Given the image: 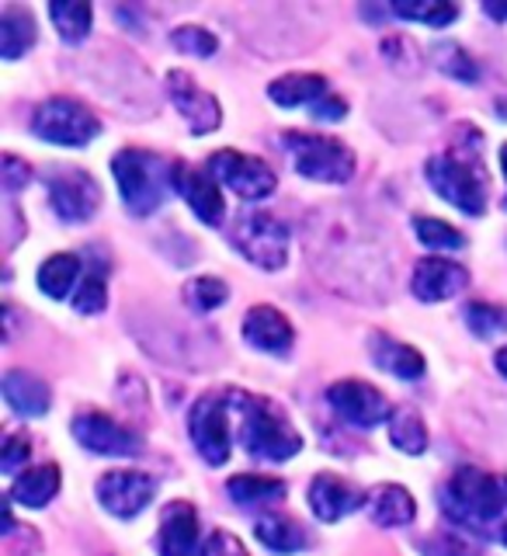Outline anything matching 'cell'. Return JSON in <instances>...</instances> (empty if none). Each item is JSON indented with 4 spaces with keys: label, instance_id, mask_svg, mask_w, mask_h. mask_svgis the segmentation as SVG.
I'll return each mask as SVG.
<instances>
[{
    "label": "cell",
    "instance_id": "obj_20",
    "mask_svg": "<svg viewBox=\"0 0 507 556\" xmlns=\"http://www.w3.org/2000/svg\"><path fill=\"white\" fill-rule=\"evenodd\" d=\"M0 393H4L8 407L22 417H42L52 404V393L46 382L25 369H11L4 382H0Z\"/></svg>",
    "mask_w": 507,
    "mask_h": 556
},
{
    "label": "cell",
    "instance_id": "obj_14",
    "mask_svg": "<svg viewBox=\"0 0 507 556\" xmlns=\"http://www.w3.org/2000/svg\"><path fill=\"white\" fill-rule=\"evenodd\" d=\"M167 94H170L174 109L181 112V118L188 122V129L195 136L219 129V122H223L219 101L208 94L205 87H199L195 80H191L188 74H181V70H170V74H167Z\"/></svg>",
    "mask_w": 507,
    "mask_h": 556
},
{
    "label": "cell",
    "instance_id": "obj_5",
    "mask_svg": "<svg viewBox=\"0 0 507 556\" xmlns=\"http://www.w3.org/2000/svg\"><path fill=\"white\" fill-rule=\"evenodd\" d=\"M286 150L292 153L295 170L309 181L344 185L355 174V153L334 136L313 132H286Z\"/></svg>",
    "mask_w": 507,
    "mask_h": 556
},
{
    "label": "cell",
    "instance_id": "obj_1",
    "mask_svg": "<svg viewBox=\"0 0 507 556\" xmlns=\"http://www.w3.org/2000/svg\"><path fill=\"white\" fill-rule=\"evenodd\" d=\"M442 511L459 532L497 539L500 518L507 515V477H491L483 469L459 466L442 491Z\"/></svg>",
    "mask_w": 507,
    "mask_h": 556
},
{
    "label": "cell",
    "instance_id": "obj_2",
    "mask_svg": "<svg viewBox=\"0 0 507 556\" xmlns=\"http://www.w3.org/2000/svg\"><path fill=\"white\" fill-rule=\"evenodd\" d=\"M112 174L118 195L132 216H153L167 202L170 191H178V164L139 147L118 150L112 161Z\"/></svg>",
    "mask_w": 507,
    "mask_h": 556
},
{
    "label": "cell",
    "instance_id": "obj_26",
    "mask_svg": "<svg viewBox=\"0 0 507 556\" xmlns=\"http://www.w3.org/2000/svg\"><path fill=\"white\" fill-rule=\"evenodd\" d=\"M233 504L240 508H261V504H275L286 497V483L275 477H257V473H240L226 483Z\"/></svg>",
    "mask_w": 507,
    "mask_h": 556
},
{
    "label": "cell",
    "instance_id": "obj_11",
    "mask_svg": "<svg viewBox=\"0 0 507 556\" xmlns=\"http://www.w3.org/2000/svg\"><path fill=\"white\" fill-rule=\"evenodd\" d=\"M49 202L63 223H87L101 205V188L87 170L49 174Z\"/></svg>",
    "mask_w": 507,
    "mask_h": 556
},
{
    "label": "cell",
    "instance_id": "obj_27",
    "mask_svg": "<svg viewBox=\"0 0 507 556\" xmlns=\"http://www.w3.org/2000/svg\"><path fill=\"white\" fill-rule=\"evenodd\" d=\"M31 42H35L31 14L22 8H4V14H0V56L4 60L25 56Z\"/></svg>",
    "mask_w": 507,
    "mask_h": 556
},
{
    "label": "cell",
    "instance_id": "obj_43",
    "mask_svg": "<svg viewBox=\"0 0 507 556\" xmlns=\"http://www.w3.org/2000/svg\"><path fill=\"white\" fill-rule=\"evenodd\" d=\"M483 11L494 17V22H504L507 17V4H483Z\"/></svg>",
    "mask_w": 507,
    "mask_h": 556
},
{
    "label": "cell",
    "instance_id": "obj_10",
    "mask_svg": "<svg viewBox=\"0 0 507 556\" xmlns=\"http://www.w3.org/2000/svg\"><path fill=\"white\" fill-rule=\"evenodd\" d=\"M327 404L334 407L341 421L355 428H376L382 421H390V404L372 382L362 379H341L327 390Z\"/></svg>",
    "mask_w": 507,
    "mask_h": 556
},
{
    "label": "cell",
    "instance_id": "obj_24",
    "mask_svg": "<svg viewBox=\"0 0 507 556\" xmlns=\"http://www.w3.org/2000/svg\"><path fill=\"white\" fill-rule=\"evenodd\" d=\"M60 483H63L60 466H35L14 480L11 497L17 504H25V508H46V504L60 494Z\"/></svg>",
    "mask_w": 507,
    "mask_h": 556
},
{
    "label": "cell",
    "instance_id": "obj_6",
    "mask_svg": "<svg viewBox=\"0 0 507 556\" xmlns=\"http://www.w3.org/2000/svg\"><path fill=\"white\" fill-rule=\"evenodd\" d=\"M237 251L251 261V265L265 268V271H278L286 268L289 261V226L282 219H275L271 213H240L233 230H230Z\"/></svg>",
    "mask_w": 507,
    "mask_h": 556
},
{
    "label": "cell",
    "instance_id": "obj_37",
    "mask_svg": "<svg viewBox=\"0 0 507 556\" xmlns=\"http://www.w3.org/2000/svg\"><path fill=\"white\" fill-rule=\"evenodd\" d=\"M421 553L424 556H477V546L469 543V539L456 529H442L428 535L421 543Z\"/></svg>",
    "mask_w": 507,
    "mask_h": 556
},
{
    "label": "cell",
    "instance_id": "obj_40",
    "mask_svg": "<svg viewBox=\"0 0 507 556\" xmlns=\"http://www.w3.org/2000/svg\"><path fill=\"white\" fill-rule=\"evenodd\" d=\"M31 456V445L28 439H8L4 442V452H0V469L4 473H14V469H22Z\"/></svg>",
    "mask_w": 507,
    "mask_h": 556
},
{
    "label": "cell",
    "instance_id": "obj_19",
    "mask_svg": "<svg viewBox=\"0 0 507 556\" xmlns=\"http://www.w3.org/2000/svg\"><path fill=\"white\" fill-rule=\"evenodd\" d=\"M362 504H365V497H362L358 486H352L341 477L320 473V477H313V483H309V508L320 521H341L344 515L358 511Z\"/></svg>",
    "mask_w": 507,
    "mask_h": 556
},
{
    "label": "cell",
    "instance_id": "obj_22",
    "mask_svg": "<svg viewBox=\"0 0 507 556\" xmlns=\"http://www.w3.org/2000/svg\"><path fill=\"white\" fill-rule=\"evenodd\" d=\"M268 98L278 109H313L320 98H327V80L320 74H286L268 84Z\"/></svg>",
    "mask_w": 507,
    "mask_h": 556
},
{
    "label": "cell",
    "instance_id": "obj_8",
    "mask_svg": "<svg viewBox=\"0 0 507 556\" xmlns=\"http://www.w3.org/2000/svg\"><path fill=\"white\" fill-rule=\"evenodd\" d=\"M208 174L226 185L230 191H237L240 199H268L278 188V174L261 161V156H248L240 150H216L208 156Z\"/></svg>",
    "mask_w": 507,
    "mask_h": 556
},
{
    "label": "cell",
    "instance_id": "obj_25",
    "mask_svg": "<svg viewBox=\"0 0 507 556\" xmlns=\"http://www.w3.org/2000/svg\"><path fill=\"white\" fill-rule=\"evenodd\" d=\"M254 535H257L268 549L282 553V556L300 553V549H306V543H309V535L303 532V526H295V521L286 518V515H261V518H257V526H254Z\"/></svg>",
    "mask_w": 507,
    "mask_h": 556
},
{
    "label": "cell",
    "instance_id": "obj_18",
    "mask_svg": "<svg viewBox=\"0 0 507 556\" xmlns=\"http://www.w3.org/2000/svg\"><path fill=\"white\" fill-rule=\"evenodd\" d=\"M243 341L257 348V352L286 355L295 341V330L286 313H278L275 306H254L248 317H243Z\"/></svg>",
    "mask_w": 507,
    "mask_h": 556
},
{
    "label": "cell",
    "instance_id": "obj_30",
    "mask_svg": "<svg viewBox=\"0 0 507 556\" xmlns=\"http://www.w3.org/2000/svg\"><path fill=\"white\" fill-rule=\"evenodd\" d=\"M390 442L407 456H417V452L428 448V428L410 407H400L390 414Z\"/></svg>",
    "mask_w": 507,
    "mask_h": 556
},
{
    "label": "cell",
    "instance_id": "obj_23",
    "mask_svg": "<svg viewBox=\"0 0 507 556\" xmlns=\"http://www.w3.org/2000/svg\"><path fill=\"white\" fill-rule=\"evenodd\" d=\"M372 358L379 369H386L400 379H421L424 376V355L417 348L404 344V341H393L386 334H376L372 338Z\"/></svg>",
    "mask_w": 507,
    "mask_h": 556
},
{
    "label": "cell",
    "instance_id": "obj_36",
    "mask_svg": "<svg viewBox=\"0 0 507 556\" xmlns=\"http://www.w3.org/2000/svg\"><path fill=\"white\" fill-rule=\"evenodd\" d=\"M466 324L477 338H494L497 330H507V309L494 303H469Z\"/></svg>",
    "mask_w": 507,
    "mask_h": 556
},
{
    "label": "cell",
    "instance_id": "obj_44",
    "mask_svg": "<svg viewBox=\"0 0 507 556\" xmlns=\"http://www.w3.org/2000/svg\"><path fill=\"white\" fill-rule=\"evenodd\" d=\"M497 372L507 379V348H500V352H497Z\"/></svg>",
    "mask_w": 507,
    "mask_h": 556
},
{
    "label": "cell",
    "instance_id": "obj_21",
    "mask_svg": "<svg viewBox=\"0 0 507 556\" xmlns=\"http://www.w3.org/2000/svg\"><path fill=\"white\" fill-rule=\"evenodd\" d=\"M369 515L382 529H400V526H410L417 518V504L407 486L379 483L376 491H369Z\"/></svg>",
    "mask_w": 507,
    "mask_h": 556
},
{
    "label": "cell",
    "instance_id": "obj_32",
    "mask_svg": "<svg viewBox=\"0 0 507 556\" xmlns=\"http://www.w3.org/2000/svg\"><path fill=\"white\" fill-rule=\"evenodd\" d=\"M414 233L431 251H459V248H466V237L456 230V226H448L445 219H434V216H417L414 219Z\"/></svg>",
    "mask_w": 507,
    "mask_h": 556
},
{
    "label": "cell",
    "instance_id": "obj_33",
    "mask_svg": "<svg viewBox=\"0 0 507 556\" xmlns=\"http://www.w3.org/2000/svg\"><path fill=\"white\" fill-rule=\"evenodd\" d=\"M226 295H230V289H226L223 278L216 275H199V278H191V282L185 286V300L191 309H199V313H213L226 303Z\"/></svg>",
    "mask_w": 507,
    "mask_h": 556
},
{
    "label": "cell",
    "instance_id": "obj_7",
    "mask_svg": "<svg viewBox=\"0 0 507 556\" xmlns=\"http://www.w3.org/2000/svg\"><path fill=\"white\" fill-rule=\"evenodd\" d=\"M31 129L46 143L56 147H87L101 132L98 115L74 98H49L31 115Z\"/></svg>",
    "mask_w": 507,
    "mask_h": 556
},
{
    "label": "cell",
    "instance_id": "obj_31",
    "mask_svg": "<svg viewBox=\"0 0 507 556\" xmlns=\"http://www.w3.org/2000/svg\"><path fill=\"white\" fill-rule=\"evenodd\" d=\"M393 14L407 17V22H421L428 28H445L459 17V4H445V0H417V4H407V0H400V4H393Z\"/></svg>",
    "mask_w": 507,
    "mask_h": 556
},
{
    "label": "cell",
    "instance_id": "obj_28",
    "mask_svg": "<svg viewBox=\"0 0 507 556\" xmlns=\"http://www.w3.org/2000/svg\"><path fill=\"white\" fill-rule=\"evenodd\" d=\"M77 278H80V257L77 254H52L42 261V268H39V289L49 295V300H63V295L74 289Z\"/></svg>",
    "mask_w": 507,
    "mask_h": 556
},
{
    "label": "cell",
    "instance_id": "obj_17",
    "mask_svg": "<svg viewBox=\"0 0 507 556\" xmlns=\"http://www.w3.org/2000/svg\"><path fill=\"white\" fill-rule=\"evenodd\" d=\"M161 556H208L202 546L199 515L191 504L174 501L161 518Z\"/></svg>",
    "mask_w": 507,
    "mask_h": 556
},
{
    "label": "cell",
    "instance_id": "obj_41",
    "mask_svg": "<svg viewBox=\"0 0 507 556\" xmlns=\"http://www.w3.org/2000/svg\"><path fill=\"white\" fill-rule=\"evenodd\" d=\"M309 115L320 118V122H341L347 115V101L338 98V94H327V98H320L317 104H313Z\"/></svg>",
    "mask_w": 507,
    "mask_h": 556
},
{
    "label": "cell",
    "instance_id": "obj_35",
    "mask_svg": "<svg viewBox=\"0 0 507 556\" xmlns=\"http://www.w3.org/2000/svg\"><path fill=\"white\" fill-rule=\"evenodd\" d=\"M434 63H439V70H445V74L452 80H459V84H477L480 80V66L459 46H439V49H434Z\"/></svg>",
    "mask_w": 507,
    "mask_h": 556
},
{
    "label": "cell",
    "instance_id": "obj_4",
    "mask_svg": "<svg viewBox=\"0 0 507 556\" xmlns=\"http://www.w3.org/2000/svg\"><path fill=\"white\" fill-rule=\"evenodd\" d=\"M428 181L445 202L462 208L466 216L486 213V174L477 161H466L456 153H439L428 161Z\"/></svg>",
    "mask_w": 507,
    "mask_h": 556
},
{
    "label": "cell",
    "instance_id": "obj_29",
    "mask_svg": "<svg viewBox=\"0 0 507 556\" xmlns=\"http://www.w3.org/2000/svg\"><path fill=\"white\" fill-rule=\"evenodd\" d=\"M49 17L56 31L66 42H84L87 31H91V4H80V0H60V4H49Z\"/></svg>",
    "mask_w": 507,
    "mask_h": 556
},
{
    "label": "cell",
    "instance_id": "obj_9",
    "mask_svg": "<svg viewBox=\"0 0 507 556\" xmlns=\"http://www.w3.org/2000/svg\"><path fill=\"white\" fill-rule=\"evenodd\" d=\"M188 431L202 459L208 466H223L230 459V400L202 396L188 414Z\"/></svg>",
    "mask_w": 507,
    "mask_h": 556
},
{
    "label": "cell",
    "instance_id": "obj_39",
    "mask_svg": "<svg viewBox=\"0 0 507 556\" xmlns=\"http://www.w3.org/2000/svg\"><path fill=\"white\" fill-rule=\"evenodd\" d=\"M0 181H4V191L14 195V191H22L31 181V167L25 161H17L14 153H8L4 164H0Z\"/></svg>",
    "mask_w": 507,
    "mask_h": 556
},
{
    "label": "cell",
    "instance_id": "obj_46",
    "mask_svg": "<svg viewBox=\"0 0 507 556\" xmlns=\"http://www.w3.org/2000/svg\"><path fill=\"white\" fill-rule=\"evenodd\" d=\"M500 170H504V178H507V143H504V150H500Z\"/></svg>",
    "mask_w": 507,
    "mask_h": 556
},
{
    "label": "cell",
    "instance_id": "obj_38",
    "mask_svg": "<svg viewBox=\"0 0 507 556\" xmlns=\"http://www.w3.org/2000/svg\"><path fill=\"white\" fill-rule=\"evenodd\" d=\"M109 303V282H104V271H84V282L77 292V313H101Z\"/></svg>",
    "mask_w": 507,
    "mask_h": 556
},
{
    "label": "cell",
    "instance_id": "obj_45",
    "mask_svg": "<svg viewBox=\"0 0 507 556\" xmlns=\"http://www.w3.org/2000/svg\"><path fill=\"white\" fill-rule=\"evenodd\" d=\"M497 543H504V546H507V515L500 518V529H497Z\"/></svg>",
    "mask_w": 507,
    "mask_h": 556
},
{
    "label": "cell",
    "instance_id": "obj_42",
    "mask_svg": "<svg viewBox=\"0 0 507 556\" xmlns=\"http://www.w3.org/2000/svg\"><path fill=\"white\" fill-rule=\"evenodd\" d=\"M208 556H248L240 546V539H233L230 532H216L208 539Z\"/></svg>",
    "mask_w": 507,
    "mask_h": 556
},
{
    "label": "cell",
    "instance_id": "obj_12",
    "mask_svg": "<svg viewBox=\"0 0 507 556\" xmlns=\"http://www.w3.org/2000/svg\"><path fill=\"white\" fill-rule=\"evenodd\" d=\"M153 494H156L153 477L139 473V469H115V473H104L98 480L101 508L115 518H136L153 501Z\"/></svg>",
    "mask_w": 507,
    "mask_h": 556
},
{
    "label": "cell",
    "instance_id": "obj_15",
    "mask_svg": "<svg viewBox=\"0 0 507 556\" xmlns=\"http://www.w3.org/2000/svg\"><path fill=\"white\" fill-rule=\"evenodd\" d=\"M178 195L188 202V208L195 213L205 226H219L226 216V199L223 185L202 167L178 164Z\"/></svg>",
    "mask_w": 507,
    "mask_h": 556
},
{
    "label": "cell",
    "instance_id": "obj_13",
    "mask_svg": "<svg viewBox=\"0 0 507 556\" xmlns=\"http://www.w3.org/2000/svg\"><path fill=\"white\" fill-rule=\"evenodd\" d=\"M74 439L87 448V452H98V456H136L143 442H139V434L129 431L126 425L112 421V417H104L98 410H87V414H77L74 417Z\"/></svg>",
    "mask_w": 507,
    "mask_h": 556
},
{
    "label": "cell",
    "instance_id": "obj_16",
    "mask_svg": "<svg viewBox=\"0 0 507 556\" xmlns=\"http://www.w3.org/2000/svg\"><path fill=\"white\" fill-rule=\"evenodd\" d=\"M469 282V275L462 265L448 257H424L417 261L414 268V278H410V289L421 303H442V300H452V295H459Z\"/></svg>",
    "mask_w": 507,
    "mask_h": 556
},
{
    "label": "cell",
    "instance_id": "obj_34",
    "mask_svg": "<svg viewBox=\"0 0 507 556\" xmlns=\"http://www.w3.org/2000/svg\"><path fill=\"white\" fill-rule=\"evenodd\" d=\"M170 46L185 52V56H199V60H208V56H216V49H219V39L213 31H205L199 25H181V28H174L170 31Z\"/></svg>",
    "mask_w": 507,
    "mask_h": 556
},
{
    "label": "cell",
    "instance_id": "obj_3",
    "mask_svg": "<svg viewBox=\"0 0 507 556\" xmlns=\"http://www.w3.org/2000/svg\"><path fill=\"white\" fill-rule=\"evenodd\" d=\"M240 404V439L248 445L251 456L268 459V463H286L303 448L300 431L265 396H237Z\"/></svg>",
    "mask_w": 507,
    "mask_h": 556
}]
</instances>
